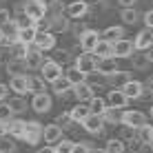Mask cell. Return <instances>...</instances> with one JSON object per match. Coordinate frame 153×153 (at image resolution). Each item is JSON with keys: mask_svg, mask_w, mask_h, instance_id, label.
<instances>
[{"mask_svg": "<svg viewBox=\"0 0 153 153\" xmlns=\"http://www.w3.org/2000/svg\"><path fill=\"white\" fill-rule=\"evenodd\" d=\"M36 38H38V27H25V29H20V33H18V42H22V45H27V47L33 45Z\"/></svg>", "mask_w": 153, "mask_h": 153, "instance_id": "cell-23", "label": "cell"}, {"mask_svg": "<svg viewBox=\"0 0 153 153\" xmlns=\"http://www.w3.org/2000/svg\"><path fill=\"white\" fill-rule=\"evenodd\" d=\"M118 2H120V7H122V9H129V7H135L138 0H118Z\"/></svg>", "mask_w": 153, "mask_h": 153, "instance_id": "cell-43", "label": "cell"}, {"mask_svg": "<svg viewBox=\"0 0 153 153\" xmlns=\"http://www.w3.org/2000/svg\"><path fill=\"white\" fill-rule=\"evenodd\" d=\"M115 71H120L118 69V58H100V60H98V73L102 78L113 76Z\"/></svg>", "mask_w": 153, "mask_h": 153, "instance_id": "cell-15", "label": "cell"}, {"mask_svg": "<svg viewBox=\"0 0 153 153\" xmlns=\"http://www.w3.org/2000/svg\"><path fill=\"white\" fill-rule=\"evenodd\" d=\"M9 89L18 96H25L29 93V76L27 73H20V76H11L9 78Z\"/></svg>", "mask_w": 153, "mask_h": 153, "instance_id": "cell-7", "label": "cell"}, {"mask_svg": "<svg viewBox=\"0 0 153 153\" xmlns=\"http://www.w3.org/2000/svg\"><path fill=\"white\" fill-rule=\"evenodd\" d=\"M129 80H131V73H129V71H115L113 76L107 78L109 84H126Z\"/></svg>", "mask_w": 153, "mask_h": 153, "instance_id": "cell-32", "label": "cell"}, {"mask_svg": "<svg viewBox=\"0 0 153 153\" xmlns=\"http://www.w3.org/2000/svg\"><path fill=\"white\" fill-rule=\"evenodd\" d=\"M65 78H69V82L73 84V87H76V84H80V82H87V73H84V71H80L76 65H73V67H69V69L65 71Z\"/></svg>", "mask_w": 153, "mask_h": 153, "instance_id": "cell-27", "label": "cell"}, {"mask_svg": "<svg viewBox=\"0 0 153 153\" xmlns=\"http://www.w3.org/2000/svg\"><path fill=\"white\" fill-rule=\"evenodd\" d=\"M25 11H27L36 22H40L47 16V4H45V0H27V2H25Z\"/></svg>", "mask_w": 153, "mask_h": 153, "instance_id": "cell-5", "label": "cell"}, {"mask_svg": "<svg viewBox=\"0 0 153 153\" xmlns=\"http://www.w3.org/2000/svg\"><path fill=\"white\" fill-rule=\"evenodd\" d=\"M0 149H2L4 153H11V151L16 149V144H13L11 138H2V140H0Z\"/></svg>", "mask_w": 153, "mask_h": 153, "instance_id": "cell-38", "label": "cell"}, {"mask_svg": "<svg viewBox=\"0 0 153 153\" xmlns=\"http://www.w3.org/2000/svg\"><path fill=\"white\" fill-rule=\"evenodd\" d=\"M69 113H71V120H73V122H80V124H82L84 120L91 115V107H89V102H78Z\"/></svg>", "mask_w": 153, "mask_h": 153, "instance_id": "cell-19", "label": "cell"}, {"mask_svg": "<svg viewBox=\"0 0 153 153\" xmlns=\"http://www.w3.org/2000/svg\"><path fill=\"white\" fill-rule=\"evenodd\" d=\"M51 91L56 93V96H60V98H65L67 93H71L73 91V84L69 82V78H58L56 82H51Z\"/></svg>", "mask_w": 153, "mask_h": 153, "instance_id": "cell-21", "label": "cell"}, {"mask_svg": "<svg viewBox=\"0 0 153 153\" xmlns=\"http://www.w3.org/2000/svg\"><path fill=\"white\" fill-rule=\"evenodd\" d=\"M144 25H146V29H153V9H149L144 13Z\"/></svg>", "mask_w": 153, "mask_h": 153, "instance_id": "cell-41", "label": "cell"}, {"mask_svg": "<svg viewBox=\"0 0 153 153\" xmlns=\"http://www.w3.org/2000/svg\"><path fill=\"white\" fill-rule=\"evenodd\" d=\"M122 91L126 93L129 100H138V98H142V93H144V84L138 82V80H129L126 84H122Z\"/></svg>", "mask_w": 153, "mask_h": 153, "instance_id": "cell-18", "label": "cell"}, {"mask_svg": "<svg viewBox=\"0 0 153 153\" xmlns=\"http://www.w3.org/2000/svg\"><path fill=\"white\" fill-rule=\"evenodd\" d=\"M0 153H4V151H2V149H0Z\"/></svg>", "mask_w": 153, "mask_h": 153, "instance_id": "cell-52", "label": "cell"}, {"mask_svg": "<svg viewBox=\"0 0 153 153\" xmlns=\"http://www.w3.org/2000/svg\"><path fill=\"white\" fill-rule=\"evenodd\" d=\"M120 16H122V22L124 25H135V22H138V18H140L138 11H135V7L122 9V13H120Z\"/></svg>", "mask_w": 153, "mask_h": 153, "instance_id": "cell-33", "label": "cell"}, {"mask_svg": "<svg viewBox=\"0 0 153 153\" xmlns=\"http://www.w3.org/2000/svg\"><path fill=\"white\" fill-rule=\"evenodd\" d=\"M4 42V31H2V27H0V45Z\"/></svg>", "mask_w": 153, "mask_h": 153, "instance_id": "cell-47", "label": "cell"}, {"mask_svg": "<svg viewBox=\"0 0 153 153\" xmlns=\"http://www.w3.org/2000/svg\"><path fill=\"white\" fill-rule=\"evenodd\" d=\"M135 49L138 51H146V49H151L153 47V29H144V31H140L138 36H135Z\"/></svg>", "mask_w": 153, "mask_h": 153, "instance_id": "cell-17", "label": "cell"}, {"mask_svg": "<svg viewBox=\"0 0 153 153\" xmlns=\"http://www.w3.org/2000/svg\"><path fill=\"white\" fill-rule=\"evenodd\" d=\"M42 138H45V126L38 124V122H27V129H25V138L22 140L27 142V144L36 146Z\"/></svg>", "mask_w": 153, "mask_h": 153, "instance_id": "cell-4", "label": "cell"}, {"mask_svg": "<svg viewBox=\"0 0 153 153\" xmlns=\"http://www.w3.org/2000/svg\"><path fill=\"white\" fill-rule=\"evenodd\" d=\"M93 53H96L98 58H115V56H113V42L100 38V42H98V47H96V51H93Z\"/></svg>", "mask_w": 153, "mask_h": 153, "instance_id": "cell-25", "label": "cell"}, {"mask_svg": "<svg viewBox=\"0 0 153 153\" xmlns=\"http://www.w3.org/2000/svg\"><path fill=\"white\" fill-rule=\"evenodd\" d=\"M120 109H113V107H109L107 111H104V122L107 124H118V122H122V113H118Z\"/></svg>", "mask_w": 153, "mask_h": 153, "instance_id": "cell-31", "label": "cell"}, {"mask_svg": "<svg viewBox=\"0 0 153 153\" xmlns=\"http://www.w3.org/2000/svg\"><path fill=\"white\" fill-rule=\"evenodd\" d=\"M149 115H151V120H153V104H151V111H149Z\"/></svg>", "mask_w": 153, "mask_h": 153, "instance_id": "cell-49", "label": "cell"}, {"mask_svg": "<svg viewBox=\"0 0 153 153\" xmlns=\"http://www.w3.org/2000/svg\"><path fill=\"white\" fill-rule=\"evenodd\" d=\"M100 38H102V36H100L96 29H89L87 33L80 38V49H82V51H89V53H93V51H96V47H98V42H100Z\"/></svg>", "mask_w": 153, "mask_h": 153, "instance_id": "cell-12", "label": "cell"}, {"mask_svg": "<svg viewBox=\"0 0 153 153\" xmlns=\"http://www.w3.org/2000/svg\"><path fill=\"white\" fill-rule=\"evenodd\" d=\"M11 20V16H9V11L7 9H0V27H4V25Z\"/></svg>", "mask_w": 153, "mask_h": 153, "instance_id": "cell-40", "label": "cell"}, {"mask_svg": "<svg viewBox=\"0 0 153 153\" xmlns=\"http://www.w3.org/2000/svg\"><path fill=\"white\" fill-rule=\"evenodd\" d=\"M7 91H9V89H7V84H0V102H2V100L7 98Z\"/></svg>", "mask_w": 153, "mask_h": 153, "instance_id": "cell-45", "label": "cell"}, {"mask_svg": "<svg viewBox=\"0 0 153 153\" xmlns=\"http://www.w3.org/2000/svg\"><path fill=\"white\" fill-rule=\"evenodd\" d=\"M98 60H100V58H98L96 53L82 51V53L76 58V67H78L80 71H84L87 76H91V73H96V71H98Z\"/></svg>", "mask_w": 153, "mask_h": 153, "instance_id": "cell-2", "label": "cell"}, {"mask_svg": "<svg viewBox=\"0 0 153 153\" xmlns=\"http://www.w3.org/2000/svg\"><path fill=\"white\" fill-rule=\"evenodd\" d=\"M135 140L142 142V144H151L153 142V126L144 124V126H140V129H135Z\"/></svg>", "mask_w": 153, "mask_h": 153, "instance_id": "cell-28", "label": "cell"}, {"mask_svg": "<svg viewBox=\"0 0 153 153\" xmlns=\"http://www.w3.org/2000/svg\"><path fill=\"white\" fill-rule=\"evenodd\" d=\"M104 124H107V122H104L102 115H93L91 113L82 122V129L87 131V133H91V135H100V133H102V129H104Z\"/></svg>", "mask_w": 153, "mask_h": 153, "instance_id": "cell-9", "label": "cell"}, {"mask_svg": "<svg viewBox=\"0 0 153 153\" xmlns=\"http://www.w3.org/2000/svg\"><path fill=\"white\" fill-rule=\"evenodd\" d=\"M45 51H40L38 47L31 45L29 47V53L25 58V65H27V69H42V65H45Z\"/></svg>", "mask_w": 153, "mask_h": 153, "instance_id": "cell-6", "label": "cell"}, {"mask_svg": "<svg viewBox=\"0 0 153 153\" xmlns=\"http://www.w3.org/2000/svg\"><path fill=\"white\" fill-rule=\"evenodd\" d=\"M149 56H135L133 58V67L135 69H146V67H149Z\"/></svg>", "mask_w": 153, "mask_h": 153, "instance_id": "cell-37", "label": "cell"}, {"mask_svg": "<svg viewBox=\"0 0 153 153\" xmlns=\"http://www.w3.org/2000/svg\"><path fill=\"white\" fill-rule=\"evenodd\" d=\"M45 84H47V80L42 76H29V93H42V91H47Z\"/></svg>", "mask_w": 153, "mask_h": 153, "instance_id": "cell-29", "label": "cell"}, {"mask_svg": "<svg viewBox=\"0 0 153 153\" xmlns=\"http://www.w3.org/2000/svg\"><path fill=\"white\" fill-rule=\"evenodd\" d=\"M36 153H56V146L53 144H47V146H40Z\"/></svg>", "mask_w": 153, "mask_h": 153, "instance_id": "cell-44", "label": "cell"}, {"mask_svg": "<svg viewBox=\"0 0 153 153\" xmlns=\"http://www.w3.org/2000/svg\"><path fill=\"white\" fill-rule=\"evenodd\" d=\"M109 153H124L126 151V144H124V140L122 138H111L107 142V146H104Z\"/></svg>", "mask_w": 153, "mask_h": 153, "instance_id": "cell-30", "label": "cell"}, {"mask_svg": "<svg viewBox=\"0 0 153 153\" xmlns=\"http://www.w3.org/2000/svg\"><path fill=\"white\" fill-rule=\"evenodd\" d=\"M25 129H27V122L25 120H16V118L7 124H0V131H7L11 138H20V140L25 138Z\"/></svg>", "mask_w": 153, "mask_h": 153, "instance_id": "cell-11", "label": "cell"}, {"mask_svg": "<svg viewBox=\"0 0 153 153\" xmlns=\"http://www.w3.org/2000/svg\"><path fill=\"white\" fill-rule=\"evenodd\" d=\"M91 153H109V151H107V149H93Z\"/></svg>", "mask_w": 153, "mask_h": 153, "instance_id": "cell-48", "label": "cell"}, {"mask_svg": "<svg viewBox=\"0 0 153 153\" xmlns=\"http://www.w3.org/2000/svg\"><path fill=\"white\" fill-rule=\"evenodd\" d=\"M33 47H38L40 51H51L56 49V36L51 31H38V38H36Z\"/></svg>", "mask_w": 153, "mask_h": 153, "instance_id": "cell-13", "label": "cell"}, {"mask_svg": "<svg viewBox=\"0 0 153 153\" xmlns=\"http://www.w3.org/2000/svg\"><path fill=\"white\" fill-rule=\"evenodd\" d=\"M102 38L104 40H111V42H118L124 38V29L120 27V25H111V27H107L102 31Z\"/></svg>", "mask_w": 153, "mask_h": 153, "instance_id": "cell-26", "label": "cell"}, {"mask_svg": "<svg viewBox=\"0 0 153 153\" xmlns=\"http://www.w3.org/2000/svg\"><path fill=\"white\" fill-rule=\"evenodd\" d=\"M107 102H109V107H113V109H124L126 104H129V98H126V93L122 89H111V91L107 93Z\"/></svg>", "mask_w": 153, "mask_h": 153, "instance_id": "cell-14", "label": "cell"}, {"mask_svg": "<svg viewBox=\"0 0 153 153\" xmlns=\"http://www.w3.org/2000/svg\"><path fill=\"white\" fill-rule=\"evenodd\" d=\"M60 140H65L62 138V126L58 124V122H53V124H47L45 126V142L47 144H58Z\"/></svg>", "mask_w": 153, "mask_h": 153, "instance_id": "cell-16", "label": "cell"}, {"mask_svg": "<svg viewBox=\"0 0 153 153\" xmlns=\"http://www.w3.org/2000/svg\"><path fill=\"white\" fill-rule=\"evenodd\" d=\"M73 149H76V142L71 140H60L56 144V153H73Z\"/></svg>", "mask_w": 153, "mask_h": 153, "instance_id": "cell-36", "label": "cell"}, {"mask_svg": "<svg viewBox=\"0 0 153 153\" xmlns=\"http://www.w3.org/2000/svg\"><path fill=\"white\" fill-rule=\"evenodd\" d=\"M9 107H11V111L13 113H22L25 109H27V102H25V98L22 96H16L9 100Z\"/></svg>", "mask_w": 153, "mask_h": 153, "instance_id": "cell-35", "label": "cell"}, {"mask_svg": "<svg viewBox=\"0 0 153 153\" xmlns=\"http://www.w3.org/2000/svg\"><path fill=\"white\" fill-rule=\"evenodd\" d=\"M51 2H53V4H58V2H62V0H51Z\"/></svg>", "mask_w": 153, "mask_h": 153, "instance_id": "cell-50", "label": "cell"}, {"mask_svg": "<svg viewBox=\"0 0 153 153\" xmlns=\"http://www.w3.org/2000/svg\"><path fill=\"white\" fill-rule=\"evenodd\" d=\"M144 89H146V91H151V93H153V80H149V82H146V84H144Z\"/></svg>", "mask_w": 153, "mask_h": 153, "instance_id": "cell-46", "label": "cell"}, {"mask_svg": "<svg viewBox=\"0 0 153 153\" xmlns=\"http://www.w3.org/2000/svg\"><path fill=\"white\" fill-rule=\"evenodd\" d=\"M73 96L80 100V102H89L96 93H93V87H91L89 82H80V84H76V87H73Z\"/></svg>", "mask_w": 153, "mask_h": 153, "instance_id": "cell-22", "label": "cell"}, {"mask_svg": "<svg viewBox=\"0 0 153 153\" xmlns=\"http://www.w3.org/2000/svg\"><path fill=\"white\" fill-rule=\"evenodd\" d=\"M133 51H135V42L133 40H118V42H113V56L115 58H131L133 56Z\"/></svg>", "mask_w": 153, "mask_h": 153, "instance_id": "cell-10", "label": "cell"}, {"mask_svg": "<svg viewBox=\"0 0 153 153\" xmlns=\"http://www.w3.org/2000/svg\"><path fill=\"white\" fill-rule=\"evenodd\" d=\"M87 13H89V4L84 2V0H76V2H71L69 7H67V16H69V18L80 20V18H84Z\"/></svg>", "mask_w": 153, "mask_h": 153, "instance_id": "cell-20", "label": "cell"}, {"mask_svg": "<svg viewBox=\"0 0 153 153\" xmlns=\"http://www.w3.org/2000/svg\"><path fill=\"white\" fill-rule=\"evenodd\" d=\"M122 124L129 129H140V126L149 124L146 122V113L138 111V109H124L122 111Z\"/></svg>", "mask_w": 153, "mask_h": 153, "instance_id": "cell-1", "label": "cell"}, {"mask_svg": "<svg viewBox=\"0 0 153 153\" xmlns=\"http://www.w3.org/2000/svg\"><path fill=\"white\" fill-rule=\"evenodd\" d=\"M40 76L45 78L47 82H56L58 78H62V65L58 60H53V58H51V60H47L45 65H42V69H40Z\"/></svg>", "mask_w": 153, "mask_h": 153, "instance_id": "cell-3", "label": "cell"}, {"mask_svg": "<svg viewBox=\"0 0 153 153\" xmlns=\"http://www.w3.org/2000/svg\"><path fill=\"white\" fill-rule=\"evenodd\" d=\"M93 149L89 144H84V142H76V149H73V153H91Z\"/></svg>", "mask_w": 153, "mask_h": 153, "instance_id": "cell-39", "label": "cell"}, {"mask_svg": "<svg viewBox=\"0 0 153 153\" xmlns=\"http://www.w3.org/2000/svg\"><path fill=\"white\" fill-rule=\"evenodd\" d=\"M31 109H33L36 113H47L51 109V96L47 91L33 93V98H31Z\"/></svg>", "mask_w": 153, "mask_h": 153, "instance_id": "cell-8", "label": "cell"}, {"mask_svg": "<svg viewBox=\"0 0 153 153\" xmlns=\"http://www.w3.org/2000/svg\"><path fill=\"white\" fill-rule=\"evenodd\" d=\"M149 146H151V153H153V142H151V144H149Z\"/></svg>", "mask_w": 153, "mask_h": 153, "instance_id": "cell-51", "label": "cell"}, {"mask_svg": "<svg viewBox=\"0 0 153 153\" xmlns=\"http://www.w3.org/2000/svg\"><path fill=\"white\" fill-rule=\"evenodd\" d=\"M13 120V111L9 107V102H0V124H7Z\"/></svg>", "mask_w": 153, "mask_h": 153, "instance_id": "cell-34", "label": "cell"}, {"mask_svg": "<svg viewBox=\"0 0 153 153\" xmlns=\"http://www.w3.org/2000/svg\"><path fill=\"white\" fill-rule=\"evenodd\" d=\"M89 107H91V113L93 115H104V111L109 109V102H107V98L93 96L91 100H89Z\"/></svg>", "mask_w": 153, "mask_h": 153, "instance_id": "cell-24", "label": "cell"}, {"mask_svg": "<svg viewBox=\"0 0 153 153\" xmlns=\"http://www.w3.org/2000/svg\"><path fill=\"white\" fill-rule=\"evenodd\" d=\"M53 60H58V62H67V60H69V51H58Z\"/></svg>", "mask_w": 153, "mask_h": 153, "instance_id": "cell-42", "label": "cell"}]
</instances>
